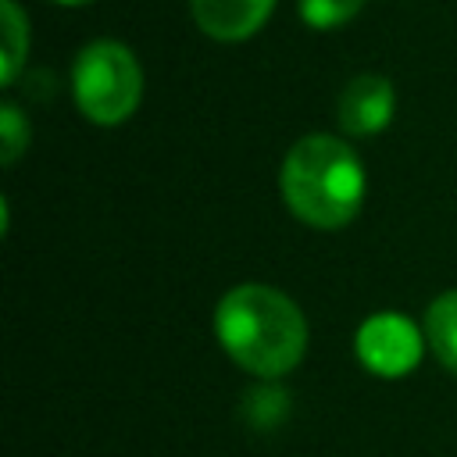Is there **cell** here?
Instances as JSON below:
<instances>
[{"mask_svg": "<svg viewBox=\"0 0 457 457\" xmlns=\"http://www.w3.org/2000/svg\"><path fill=\"white\" fill-rule=\"evenodd\" d=\"M368 193V175L346 136L311 132L296 139L278 164V196L286 211L321 232L357 218Z\"/></svg>", "mask_w": 457, "mask_h": 457, "instance_id": "cell-2", "label": "cell"}, {"mask_svg": "<svg viewBox=\"0 0 457 457\" xmlns=\"http://www.w3.org/2000/svg\"><path fill=\"white\" fill-rule=\"evenodd\" d=\"M0 32H4V68H0V86H14L29 61V14L21 11L18 0H0Z\"/></svg>", "mask_w": 457, "mask_h": 457, "instance_id": "cell-8", "label": "cell"}, {"mask_svg": "<svg viewBox=\"0 0 457 457\" xmlns=\"http://www.w3.org/2000/svg\"><path fill=\"white\" fill-rule=\"evenodd\" d=\"M143 64L121 39H89L71 61L75 111L100 129L129 121L143 104Z\"/></svg>", "mask_w": 457, "mask_h": 457, "instance_id": "cell-3", "label": "cell"}, {"mask_svg": "<svg viewBox=\"0 0 457 457\" xmlns=\"http://www.w3.org/2000/svg\"><path fill=\"white\" fill-rule=\"evenodd\" d=\"M364 4L368 0H296V11H300V21L307 29L328 32V29L353 21L364 11Z\"/></svg>", "mask_w": 457, "mask_h": 457, "instance_id": "cell-10", "label": "cell"}, {"mask_svg": "<svg viewBox=\"0 0 457 457\" xmlns=\"http://www.w3.org/2000/svg\"><path fill=\"white\" fill-rule=\"evenodd\" d=\"M421 328L432 357L457 375V289H443L439 296L428 300Z\"/></svg>", "mask_w": 457, "mask_h": 457, "instance_id": "cell-7", "label": "cell"}, {"mask_svg": "<svg viewBox=\"0 0 457 457\" xmlns=\"http://www.w3.org/2000/svg\"><path fill=\"white\" fill-rule=\"evenodd\" d=\"M243 414H246L250 425L271 428V425H278V421L289 414V393H286L278 382L250 386L246 396H243Z\"/></svg>", "mask_w": 457, "mask_h": 457, "instance_id": "cell-9", "label": "cell"}, {"mask_svg": "<svg viewBox=\"0 0 457 457\" xmlns=\"http://www.w3.org/2000/svg\"><path fill=\"white\" fill-rule=\"evenodd\" d=\"M29 139H32L29 118H25L14 104H4V107H0V161H4V168H11V164L25 154Z\"/></svg>", "mask_w": 457, "mask_h": 457, "instance_id": "cell-11", "label": "cell"}, {"mask_svg": "<svg viewBox=\"0 0 457 457\" xmlns=\"http://www.w3.org/2000/svg\"><path fill=\"white\" fill-rule=\"evenodd\" d=\"M396 114V89L386 75L378 71H361L353 75L336 100V125L350 139H368L389 129Z\"/></svg>", "mask_w": 457, "mask_h": 457, "instance_id": "cell-5", "label": "cell"}, {"mask_svg": "<svg viewBox=\"0 0 457 457\" xmlns=\"http://www.w3.org/2000/svg\"><path fill=\"white\" fill-rule=\"evenodd\" d=\"M425 328L400 311H375L353 332V353L378 378H403L425 357Z\"/></svg>", "mask_w": 457, "mask_h": 457, "instance_id": "cell-4", "label": "cell"}, {"mask_svg": "<svg viewBox=\"0 0 457 457\" xmlns=\"http://www.w3.org/2000/svg\"><path fill=\"white\" fill-rule=\"evenodd\" d=\"M54 4H64V7H79V4H93V0H54Z\"/></svg>", "mask_w": 457, "mask_h": 457, "instance_id": "cell-12", "label": "cell"}, {"mask_svg": "<svg viewBox=\"0 0 457 457\" xmlns=\"http://www.w3.org/2000/svg\"><path fill=\"white\" fill-rule=\"evenodd\" d=\"M214 336L225 357L261 382H278L307 353V318L300 303L268 286L239 282L214 307Z\"/></svg>", "mask_w": 457, "mask_h": 457, "instance_id": "cell-1", "label": "cell"}, {"mask_svg": "<svg viewBox=\"0 0 457 457\" xmlns=\"http://www.w3.org/2000/svg\"><path fill=\"white\" fill-rule=\"evenodd\" d=\"M278 0H189L196 29L214 43H246L257 36Z\"/></svg>", "mask_w": 457, "mask_h": 457, "instance_id": "cell-6", "label": "cell"}]
</instances>
